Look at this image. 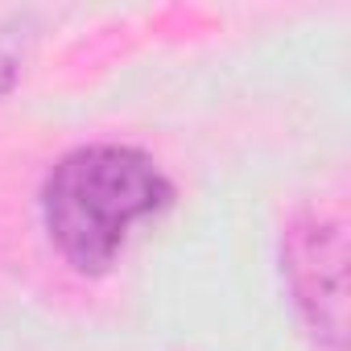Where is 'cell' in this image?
<instances>
[{
    "mask_svg": "<svg viewBox=\"0 0 351 351\" xmlns=\"http://www.w3.org/2000/svg\"><path fill=\"white\" fill-rule=\"evenodd\" d=\"M169 178L132 145L71 149L42 182V219L79 273H104L128 232L169 203Z\"/></svg>",
    "mask_w": 351,
    "mask_h": 351,
    "instance_id": "6da1fadb",
    "label": "cell"
},
{
    "mask_svg": "<svg viewBox=\"0 0 351 351\" xmlns=\"http://www.w3.org/2000/svg\"><path fill=\"white\" fill-rule=\"evenodd\" d=\"M343 265H347V244H343L339 219L306 215L293 223V232L285 240V277H289L293 302L302 306L310 326L322 339H330L335 347H343V322H347L343 318L347 314Z\"/></svg>",
    "mask_w": 351,
    "mask_h": 351,
    "instance_id": "7a4b0ae2",
    "label": "cell"
}]
</instances>
